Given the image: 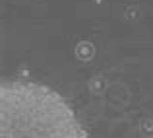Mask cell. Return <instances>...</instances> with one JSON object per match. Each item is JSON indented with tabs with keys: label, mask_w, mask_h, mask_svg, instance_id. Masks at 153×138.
Wrapping results in <instances>:
<instances>
[{
	"label": "cell",
	"mask_w": 153,
	"mask_h": 138,
	"mask_svg": "<svg viewBox=\"0 0 153 138\" xmlns=\"http://www.w3.org/2000/svg\"><path fill=\"white\" fill-rule=\"evenodd\" d=\"M0 136L89 138L58 92L29 80H10L0 86Z\"/></svg>",
	"instance_id": "cell-1"
}]
</instances>
